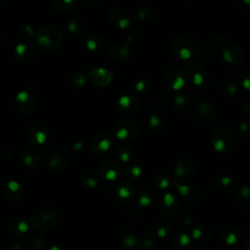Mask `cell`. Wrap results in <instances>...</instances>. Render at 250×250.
Instances as JSON below:
<instances>
[{
    "instance_id": "obj_1",
    "label": "cell",
    "mask_w": 250,
    "mask_h": 250,
    "mask_svg": "<svg viewBox=\"0 0 250 250\" xmlns=\"http://www.w3.org/2000/svg\"><path fill=\"white\" fill-rule=\"evenodd\" d=\"M238 143V136L232 128L227 125L216 128L211 135V145L220 153L226 154L232 151Z\"/></svg>"
},
{
    "instance_id": "obj_2",
    "label": "cell",
    "mask_w": 250,
    "mask_h": 250,
    "mask_svg": "<svg viewBox=\"0 0 250 250\" xmlns=\"http://www.w3.org/2000/svg\"><path fill=\"white\" fill-rule=\"evenodd\" d=\"M34 41L40 49L48 52H55L62 46L63 38L62 32L58 28L46 25L36 31Z\"/></svg>"
},
{
    "instance_id": "obj_3",
    "label": "cell",
    "mask_w": 250,
    "mask_h": 250,
    "mask_svg": "<svg viewBox=\"0 0 250 250\" xmlns=\"http://www.w3.org/2000/svg\"><path fill=\"white\" fill-rule=\"evenodd\" d=\"M183 69L185 70L189 83L197 89H206L211 83V77L207 72L205 66L197 61H185L183 62Z\"/></svg>"
},
{
    "instance_id": "obj_4",
    "label": "cell",
    "mask_w": 250,
    "mask_h": 250,
    "mask_svg": "<svg viewBox=\"0 0 250 250\" xmlns=\"http://www.w3.org/2000/svg\"><path fill=\"white\" fill-rule=\"evenodd\" d=\"M57 221L58 216L53 208L41 207L32 213L30 224L38 231H47L54 228Z\"/></svg>"
},
{
    "instance_id": "obj_5",
    "label": "cell",
    "mask_w": 250,
    "mask_h": 250,
    "mask_svg": "<svg viewBox=\"0 0 250 250\" xmlns=\"http://www.w3.org/2000/svg\"><path fill=\"white\" fill-rule=\"evenodd\" d=\"M171 52L177 59L185 62L192 59L195 55V45L187 36H179L172 41Z\"/></svg>"
},
{
    "instance_id": "obj_6",
    "label": "cell",
    "mask_w": 250,
    "mask_h": 250,
    "mask_svg": "<svg viewBox=\"0 0 250 250\" xmlns=\"http://www.w3.org/2000/svg\"><path fill=\"white\" fill-rule=\"evenodd\" d=\"M113 137L119 142L126 143L132 141L138 134V123L132 119H121L113 125Z\"/></svg>"
},
{
    "instance_id": "obj_7",
    "label": "cell",
    "mask_w": 250,
    "mask_h": 250,
    "mask_svg": "<svg viewBox=\"0 0 250 250\" xmlns=\"http://www.w3.org/2000/svg\"><path fill=\"white\" fill-rule=\"evenodd\" d=\"M164 80L166 85L173 91L182 90L188 81L185 70L177 65H170L165 70Z\"/></svg>"
},
{
    "instance_id": "obj_8",
    "label": "cell",
    "mask_w": 250,
    "mask_h": 250,
    "mask_svg": "<svg viewBox=\"0 0 250 250\" xmlns=\"http://www.w3.org/2000/svg\"><path fill=\"white\" fill-rule=\"evenodd\" d=\"M98 174L103 180L113 182L120 179L122 170L116 160L112 158H105L100 162L98 166Z\"/></svg>"
},
{
    "instance_id": "obj_9",
    "label": "cell",
    "mask_w": 250,
    "mask_h": 250,
    "mask_svg": "<svg viewBox=\"0 0 250 250\" xmlns=\"http://www.w3.org/2000/svg\"><path fill=\"white\" fill-rule=\"evenodd\" d=\"M195 119L201 124H209L216 117V109L214 105L207 100H198L193 107Z\"/></svg>"
},
{
    "instance_id": "obj_10",
    "label": "cell",
    "mask_w": 250,
    "mask_h": 250,
    "mask_svg": "<svg viewBox=\"0 0 250 250\" xmlns=\"http://www.w3.org/2000/svg\"><path fill=\"white\" fill-rule=\"evenodd\" d=\"M27 137L33 145L44 146L50 138V129L45 122L37 121L28 128Z\"/></svg>"
},
{
    "instance_id": "obj_11",
    "label": "cell",
    "mask_w": 250,
    "mask_h": 250,
    "mask_svg": "<svg viewBox=\"0 0 250 250\" xmlns=\"http://www.w3.org/2000/svg\"><path fill=\"white\" fill-rule=\"evenodd\" d=\"M158 206L161 214L168 220L176 218L181 208L177 197L170 192H166L160 197Z\"/></svg>"
},
{
    "instance_id": "obj_12",
    "label": "cell",
    "mask_w": 250,
    "mask_h": 250,
    "mask_svg": "<svg viewBox=\"0 0 250 250\" xmlns=\"http://www.w3.org/2000/svg\"><path fill=\"white\" fill-rule=\"evenodd\" d=\"M174 187L180 193V195L190 204L197 203L201 197V192L197 187L187 183V181L174 180Z\"/></svg>"
},
{
    "instance_id": "obj_13",
    "label": "cell",
    "mask_w": 250,
    "mask_h": 250,
    "mask_svg": "<svg viewBox=\"0 0 250 250\" xmlns=\"http://www.w3.org/2000/svg\"><path fill=\"white\" fill-rule=\"evenodd\" d=\"M141 106V101L139 97L133 93H126L119 97L117 101L118 110L126 115H132L136 113Z\"/></svg>"
},
{
    "instance_id": "obj_14",
    "label": "cell",
    "mask_w": 250,
    "mask_h": 250,
    "mask_svg": "<svg viewBox=\"0 0 250 250\" xmlns=\"http://www.w3.org/2000/svg\"><path fill=\"white\" fill-rule=\"evenodd\" d=\"M89 78L93 85L99 88L108 86L114 79L113 73L103 66H95L89 70Z\"/></svg>"
},
{
    "instance_id": "obj_15",
    "label": "cell",
    "mask_w": 250,
    "mask_h": 250,
    "mask_svg": "<svg viewBox=\"0 0 250 250\" xmlns=\"http://www.w3.org/2000/svg\"><path fill=\"white\" fill-rule=\"evenodd\" d=\"M113 146V137L107 133L95 135L90 142V148L95 154H104Z\"/></svg>"
},
{
    "instance_id": "obj_16",
    "label": "cell",
    "mask_w": 250,
    "mask_h": 250,
    "mask_svg": "<svg viewBox=\"0 0 250 250\" xmlns=\"http://www.w3.org/2000/svg\"><path fill=\"white\" fill-rule=\"evenodd\" d=\"M14 104L18 111L22 114H28L35 107V98L28 90H21L16 95Z\"/></svg>"
},
{
    "instance_id": "obj_17",
    "label": "cell",
    "mask_w": 250,
    "mask_h": 250,
    "mask_svg": "<svg viewBox=\"0 0 250 250\" xmlns=\"http://www.w3.org/2000/svg\"><path fill=\"white\" fill-rule=\"evenodd\" d=\"M108 19L112 25L119 29H126L131 25L133 16L132 13L127 9L116 8L110 11Z\"/></svg>"
},
{
    "instance_id": "obj_18",
    "label": "cell",
    "mask_w": 250,
    "mask_h": 250,
    "mask_svg": "<svg viewBox=\"0 0 250 250\" xmlns=\"http://www.w3.org/2000/svg\"><path fill=\"white\" fill-rule=\"evenodd\" d=\"M218 237L223 243L227 245H235L241 241L242 233L236 226L227 224L220 228Z\"/></svg>"
},
{
    "instance_id": "obj_19",
    "label": "cell",
    "mask_w": 250,
    "mask_h": 250,
    "mask_svg": "<svg viewBox=\"0 0 250 250\" xmlns=\"http://www.w3.org/2000/svg\"><path fill=\"white\" fill-rule=\"evenodd\" d=\"M2 194L6 200L15 203L22 198L23 188L18 181L10 180L3 185Z\"/></svg>"
},
{
    "instance_id": "obj_20",
    "label": "cell",
    "mask_w": 250,
    "mask_h": 250,
    "mask_svg": "<svg viewBox=\"0 0 250 250\" xmlns=\"http://www.w3.org/2000/svg\"><path fill=\"white\" fill-rule=\"evenodd\" d=\"M107 52L112 60L119 62H126L132 56L131 48L129 45L120 42H114L110 44L107 48Z\"/></svg>"
},
{
    "instance_id": "obj_21",
    "label": "cell",
    "mask_w": 250,
    "mask_h": 250,
    "mask_svg": "<svg viewBox=\"0 0 250 250\" xmlns=\"http://www.w3.org/2000/svg\"><path fill=\"white\" fill-rule=\"evenodd\" d=\"M194 173V164L191 159L184 157L180 159L174 169L175 179L179 181H188Z\"/></svg>"
},
{
    "instance_id": "obj_22",
    "label": "cell",
    "mask_w": 250,
    "mask_h": 250,
    "mask_svg": "<svg viewBox=\"0 0 250 250\" xmlns=\"http://www.w3.org/2000/svg\"><path fill=\"white\" fill-rule=\"evenodd\" d=\"M116 199L121 203H129L135 196V188L130 181H120L114 188Z\"/></svg>"
},
{
    "instance_id": "obj_23",
    "label": "cell",
    "mask_w": 250,
    "mask_h": 250,
    "mask_svg": "<svg viewBox=\"0 0 250 250\" xmlns=\"http://www.w3.org/2000/svg\"><path fill=\"white\" fill-rule=\"evenodd\" d=\"M21 160L25 167L34 170L38 169L41 165V154L36 147L28 146L23 149L21 154Z\"/></svg>"
},
{
    "instance_id": "obj_24",
    "label": "cell",
    "mask_w": 250,
    "mask_h": 250,
    "mask_svg": "<svg viewBox=\"0 0 250 250\" xmlns=\"http://www.w3.org/2000/svg\"><path fill=\"white\" fill-rule=\"evenodd\" d=\"M14 56L18 62L28 63L34 57V48L28 42H21L16 46Z\"/></svg>"
},
{
    "instance_id": "obj_25",
    "label": "cell",
    "mask_w": 250,
    "mask_h": 250,
    "mask_svg": "<svg viewBox=\"0 0 250 250\" xmlns=\"http://www.w3.org/2000/svg\"><path fill=\"white\" fill-rule=\"evenodd\" d=\"M69 165V157L63 151H55L48 157V166L56 172L65 170Z\"/></svg>"
},
{
    "instance_id": "obj_26",
    "label": "cell",
    "mask_w": 250,
    "mask_h": 250,
    "mask_svg": "<svg viewBox=\"0 0 250 250\" xmlns=\"http://www.w3.org/2000/svg\"><path fill=\"white\" fill-rule=\"evenodd\" d=\"M222 57L228 64L237 65L243 61L244 53L239 46L229 45L224 48L222 52Z\"/></svg>"
},
{
    "instance_id": "obj_27",
    "label": "cell",
    "mask_w": 250,
    "mask_h": 250,
    "mask_svg": "<svg viewBox=\"0 0 250 250\" xmlns=\"http://www.w3.org/2000/svg\"><path fill=\"white\" fill-rule=\"evenodd\" d=\"M29 224L23 217H15L9 223V231L15 236H21L28 232Z\"/></svg>"
},
{
    "instance_id": "obj_28",
    "label": "cell",
    "mask_w": 250,
    "mask_h": 250,
    "mask_svg": "<svg viewBox=\"0 0 250 250\" xmlns=\"http://www.w3.org/2000/svg\"><path fill=\"white\" fill-rule=\"evenodd\" d=\"M120 238L123 247L126 250H134L139 246L138 237L132 231V229L126 226L120 229Z\"/></svg>"
},
{
    "instance_id": "obj_29",
    "label": "cell",
    "mask_w": 250,
    "mask_h": 250,
    "mask_svg": "<svg viewBox=\"0 0 250 250\" xmlns=\"http://www.w3.org/2000/svg\"><path fill=\"white\" fill-rule=\"evenodd\" d=\"M170 239L172 246L178 250L188 249L191 242L189 235L184 230H177L173 232L170 236Z\"/></svg>"
},
{
    "instance_id": "obj_30",
    "label": "cell",
    "mask_w": 250,
    "mask_h": 250,
    "mask_svg": "<svg viewBox=\"0 0 250 250\" xmlns=\"http://www.w3.org/2000/svg\"><path fill=\"white\" fill-rule=\"evenodd\" d=\"M98 175L91 168H83L80 171V180L83 186L89 189H95L99 186Z\"/></svg>"
},
{
    "instance_id": "obj_31",
    "label": "cell",
    "mask_w": 250,
    "mask_h": 250,
    "mask_svg": "<svg viewBox=\"0 0 250 250\" xmlns=\"http://www.w3.org/2000/svg\"><path fill=\"white\" fill-rule=\"evenodd\" d=\"M234 200L243 209L250 210V187L241 186L234 189Z\"/></svg>"
},
{
    "instance_id": "obj_32",
    "label": "cell",
    "mask_w": 250,
    "mask_h": 250,
    "mask_svg": "<svg viewBox=\"0 0 250 250\" xmlns=\"http://www.w3.org/2000/svg\"><path fill=\"white\" fill-rule=\"evenodd\" d=\"M211 234H212L211 229L205 224H196L191 229L192 239L199 243L208 241L211 237Z\"/></svg>"
},
{
    "instance_id": "obj_33",
    "label": "cell",
    "mask_w": 250,
    "mask_h": 250,
    "mask_svg": "<svg viewBox=\"0 0 250 250\" xmlns=\"http://www.w3.org/2000/svg\"><path fill=\"white\" fill-rule=\"evenodd\" d=\"M81 45L89 52H99L103 48L104 41L96 34H88L82 37Z\"/></svg>"
},
{
    "instance_id": "obj_34",
    "label": "cell",
    "mask_w": 250,
    "mask_h": 250,
    "mask_svg": "<svg viewBox=\"0 0 250 250\" xmlns=\"http://www.w3.org/2000/svg\"><path fill=\"white\" fill-rule=\"evenodd\" d=\"M173 109L179 114H186L190 108L189 99L184 94H177L173 97L171 102Z\"/></svg>"
},
{
    "instance_id": "obj_35",
    "label": "cell",
    "mask_w": 250,
    "mask_h": 250,
    "mask_svg": "<svg viewBox=\"0 0 250 250\" xmlns=\"http://www.w3.org/2000/svg\"><path fill=\"white\" fill-rule=\"evenodd\" d=\"M156 200V192L150 187H144L138 194V203L141 207H148Z\"/></svg>"
},
{
    "instance_id": "obj_36",
    "label": "cell",
    "mask_w": 250,
    "mask_h": 250,
    "mask_svg": "<svg viewBox=\"0 0 250 250\" xmlns=\"http://www.w3.org/2000/svg\"><path fill=\"white\" fill-rule=\"evenodd\" d=\"M221 91L227 97H235L241 91V85L234 79H225L221 84Z\"/></svg>"
},
{
    "instance_id": "obj_37",
    "label": "cell",
    "mask_w": 250,
    "mask_h": 250,
    "mask_svg": "<svg viewBox=\"0 0 250 250\" xmlns=\"http://www.w3.org/2000/svg\"><path fill=\"white\" fill-rule=\"evenodd\" d=\"M144 168L138 163H128L124 169V175L129 181H138L144 176Z\"/></svg>"
},
{
    "instance_id": "obj_38",
    "label": "cell",
    "mask_w": 250,
    "mask_h": 250,
    "mask_svg": "<svg viewBox=\"0 0 250 250\" xmlns=\"http://www.w3.org/2000/svg\"><path fill=\"white\" fill-rule=\"evenodd\" d=\"M150 130L156 134H161L166 130V121L159 114H151L147 119Z\"/></svg>"
},
{
    "instance_id": "obj_39",
    "label": "cell",
    "mask_w": 250,
    "mask_h": 250,
    "mask_svg": "<svg viewBox=\"0 0 250 250\" xmlns=\"http://www.w3.org/2000/svg\"><path fill=\"white\" fill-rule=\"evenodd\" d=\"M173 228L168 219H162L157 222L155 226V233L161 239H166L173 233Z\"/></svg>"
},
{
    "instance_id": "obj_40",
    "label": "cell",
    "mask_w": 250,
    "mask_h": 250,
    "mask_svg": "<svg viewBox=\"0 0 250 250\" xmlns=\"http://www.w3.org/2000/svg\"><path fill=\"white\" fill-rule=\"evenodd\" d=\"M138 241L141 248L149 249L156 243V235L151 230H145L138 237Z\"/></svg>"
},
{
    "instance_id": "obj_41",
    "label": "cell",
    "mask_w": 250,
    "mask_h": 250,
    "mask_svg": "<svg viewBox=\"0 0 250 250\" xmlns=\"http://www.w3.org/2000/svg\"><path fill=\"white\" fill-rule=\"evenodd\" d=\"M214 185L217 189L221 191H229L234 188V182L229 176L222 175L216 178Z\"/></svg>"
},
{
    "instance_id": "obj_42",
    "label": "cell",
    "mask_w": 250,
    "mask_h": 250,
    "mask_svg": "<svg viewBox=\"0 0 250 250\" xmlns=\"http://www.w3.org/2000/svg\"><path fill=\"white\" fill-rule=\"evenodd\" d=\"M133 88L137 93L146 94L151 88V80L147 77H139L134 81Z\"/></svg>"
},
{
    "instance_id": "obj_43",
    "label": "cell",
    "mask_w": 250,
    "mask_h": 250,
    "mask_svg": "<svg viewBox=\"0 0 250 250\" xmlns=\"http://www.w3.org/2000/svg\"><path fill=\"white\" fill-rule=\"evenodd\" d=\"M116 155H117V158L119 159L120 162L128 164L133 159L134 152H133L131 147H129L127 146H121L117 147Z\"/></svg>"
},
{
    "instance_id": "obj_44",
    "label": "cell",
    "mask_w": 250,
    "mask_h": 250,
    "mask_svg": "<svg viewBox=\"0 0 250 250\" xmlns=\"http://www.w3.org/2000/svg\"><path fill=\"white\" fill-rule=\"evenodd\" d=\"M154 17V11L151 7L145 6L137 12V20L141 23H147L151 21Z\"/></svg>"
},
{
    "instance_id": "obj_45",
    "label": "cell",
    "mask_w": 250,
    "mask_h": 250,
    "mask_svg": "<svg viewBox=\"0 0 250 250\" xmlns=\"http://www.w3.org/2000/svg\"><path fill=\"white\" fill-rule=\"evenodd\" d=\"M172 185H174V181L167 174L160 173L154 178V186L160 189H168Z\"/></svg>"
},
{
    "instance_id": "obj_46",
    "label": "cell",
    "mask_w": 250,
    "mask_h": 250,
    "mask_svg": "<svg viewBox=\"0 0 250 250\" xmlns=\"http://www.w3.org/2000/svg\"><path fill=\"white\" fill-rule=\"evenodd\" d=\"M214 55V52H213V49L208 46V45H205V44H201V45H198V46H195V55L194 57H197L198 59L200 60H210L212 59Z\"/></svg>"
},
{
    "instance_id": "obj_47",
    "label": "cell",
    "mask_w": 250,
    "mask_h": 250,
    "mask_svg": "<svg viewBox=\"0 0 250 250\" xmlns=\"http://www.w3.org/2000/svg\"><path fill=\"white\" fill-rule=\"evenodd\" d=\"M67 29L73 36H78L84 30V23L79 19H72L67 24Z\"/></svg>"
},
{
    "instance_id": "obj_48",
    "label": "cell",
    "mask_w": 250,
    "mask_h": 250,
    "mask_svg": "<svg viewBox=\"0 0 250 250\" xmlns=\"http://www.w3.org/2000/svg\"><path fill=\"white\" fill-rule=\"evenodd\" d=\"M75 5V0H54V8L60 13L69 12Z\"/></svg>"
},
{
    "instance_id": "obj_49",
    "label": "cell",
    "mask_w": 250,
    "mask_h": 250,
    "mask_svg": "<svg viewBox=\"0 0 250 250\" xmlns=\"http://www.w3.org/2000/svg\"><path fill=\"white\" fill-rule=\"evenodd\" d=\"M238 133L245 139L250 138V119H245L239 123Z\"/></svg>"
},
{
    "instance_id": "obj_50",
    "label": "cell",
    "mask_w": 250,
    "mask_h": 250,
    "mask_svg": "<svg viewBox=\"0 0 250 250\" xmlns=\"http://www.w3.org/2000/svg\"><path fill=\"white\" fill-rule=\"evenodd\" d=\"M45 238L40 234L33 235L29 240V243L33 249H42L45 245Z\"/></svg>"
},
{
    "instance_id": "obj_51",
    "label": "cell",
    "mask_w": 250,
    "mask_h": 250,
    "mask_svg": "<svg viewBox=\"0 0 250 250\" xmlns=\"http://www.w3.org/2000/svg\"><path fill=\"white\" fill-rule=\"evenodd\" d=\"M179 222H180V224L182 225V227L184 229H188V228H190L192 226L193 219H192V216L190 214L184 212V213L181 214Z\"/></svg>"
},
{
    "instance_id": "obj_52",
    "label": "cell",
    "mask_w": 250,
    "mask_h": 250,
    "mask_svg": "<svg viewBox=\"0 0 250 250\" xmlns=\"http://www.w3.org/2000/svg\"><path fill=\"white\" fill-rule=\"evenodd\" d=\"M87 83V78L86 76L83 74V73H75L73 76H72V84L76 87H84Z\"/></svg>"
},
{
    "instance_id": "obj_53",
    "label": "cell",
    "mask_w": 250,
    "mask_h": 250,
    "mask_svg": "<svg viewBox=\"0 0 250 250\" xmlns=\"http://www.w3.org/2000/svg\"><path fill=\"white\" fill-rule=\"evenodd\" d=\"M19 33L21 37H24V38H29V37H34L35 36V31L33 30V28L29 25H23V26H21L19 28Z\"/></svg>"
},
{
    "instance_id": "obj_54",
    "label": "cell",
    "mask_w": 250,
    "mask_h": 250,
    "mask_svg": "<svg viewBox=\"0 0 250 250\" xmlns=\"http://www.w3.org/2000/svg\"><path fill=\"white\" fill-rule=\"evenodd\" d=\"M241 85L244 89L250 90V67L243 71L241 75Z\"/></svg>"
},
{
    "instance_id": "obj_55",
    "label": "cell",
    "mask_w": 250,
    "mask_h": 250,
    "mask_svg": "<svg viewBox=\"0 0 250 250\" xmlns=\"http://www.w3.org/2000/svg\"><path fill=\"white\" fill-rule=\"evenodd\" d=\"M27 244L24 240H16L14 243L11 244L10 248L13 250H24L26 248Z\"/></svg>"
},
{
    "instance_id": "obj_56",
    "label": "cell",
    "mask_w": 250,
    "mask_h": 250,
    "mask_svg": "<svg viewBox=\"0 0 250 250\" xmlns=\"http://www.w3.org/2000/svg\"><path fill=\"white\" fill-rule=\"evenodd\" d=\"M241 110H242V113L246 116V117H250V99L245 101L242 104V107H241Z\"/></svg>"
},
{
    "instance_id": "obj_57",
    "label": "cell",
    "mask_w": 250,
    "mask_h": 250,
    "mask_svg": "<svg viewBox=\"0 0 250 250\" xmlns=\"http://www.w3.org/2000/svg\"><path fill=\"white\" fill-rule=\"evenodd\" d=\"M244 235L247 239H250V222L244 227Z\"/></svg>"
},
{
    "instance_id": "obj_58",
    "label": "cell",
    "mask_w": 250,
    "mask_h": 250,
    "mask_svg": "<svg viewBox=\"0 0 250 250\" xmlns=\"http://www.w3.org/2000/svg\"><path fill=\"white\" fill-rule=\"evenodd\" d=\"M237 2L242 6H250V0H237Z\"/></svg>"
},
{
    "instance_id": "obj_59",
    "label": "cell",
    "mask_w": 250,
    "mask_h": 250,
    "mask_svg": "<svg viewBox=\"0 0 250 250\" xmlns=\"http://www.w3.org/2000/svg\"><path fill=\"white\" fill-rule=\"evenodd\" d=\"M85 3H87V4H90V5H96V4H98L101 0H83Z\"/></svg>"
},
{
    "instance_id": "obj_60",
    "label": "cell",
    "mask_w": 250,
    "mask_h": 250,
    "mask_svg": "<svg viewBox=\"0 0 250 250\" xmlns=\"http://www.w3.org/2000/svg\"><path fill=\"white\" fill-rule=\"evenodd\" d=\"M245 246L247 249H250V239H247L245 242Z\"/></svg>"
}]
</instances>
